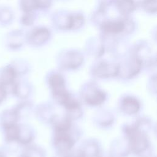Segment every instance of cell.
<instances>
[{
    "mask_svg": "<svg viewBox=\"0 0 157 157\" xmlns=\"http://www.w3.org/2000/svg\"><path fill=\"white\" fill-rule=\"evenodd\" d=\"M101 36L104 39H113L126 37L125 17L105 20L100 26Z\"/></svg>",
    "mask_w": 157,
    "mask_h": 157,
    "instance_id": "cell-1",
    "label": "cell"
},
{
    "mask_svg": "<svg viewBox=\"0 0 157 157\" xmlns=\"http://www.w3.org/2000/svg\"><path fill=\"white\" fill-rule=\"evenodd\" d=\"M51 30L44 26H37L26 34V42L31 46L39 47L47 44L51 39Z\"/></svg>",
    "mask_w": 157,
    "mask_h": 157,
    "instance_id": "cell-2",
    "label": "cell"
},
{
    "mask_svg": "<svg viewBox=\"0 0 157 157\" xmlns=\"http://www.w3.org/2000/svg\"><path fill=\"white\" fill-rule=\"evenodd\" d=\"M59 64L64 68L74 69L80 67L83 61V53L76 49H67L62 51L58 56Z\"/></svg>",
    "mask_w": 157,
    "mask_h": 157,
    "instance_id": "cell-3",
    "label": "cell"
},
{
    "mask_svg": "<svg viewBox=\"0 0 157 157\" xmlns=\"http://www.w3.org/2000/svg\"><path fill=\"white\" fill-rule=\"evenodd\" d=\"M127 134L129 139L130 145L134 153H140L147 148L148 140L144 134L136 128H129Z\"/></svg>",
    "mask_w": 157,
    "mask_h": 157,
    "instance_id": "cell-4",
    "label": "cell"
},
{
    "mask_svg": "<svg viewBox=\"0 0 157 157\" xmlns=\"http://www.w3.org/2000/svg\"><path fill=\"white\" fill-rule=\"evenodd\" d=\"M71 13L66 10H58L51 15V22L53 26L58 31H69Z\"/></svg>",
    "mask_w": 157,
    "mask_h": 157,
    "instance_id": "cell-5",
    "label": "cell"
},
{
    "mask_svg": "<svg viewBox=\"0 0 157 157\" xmlns=\"http://www.w3.org/2000/svg\"><path fill=\"white\" fill-rule=\"evenodd\" d=\"M93 72L96 75L100 77L115 76L119 74V64L101 61L94 67Z\"/></svg>",
    "mask_w": 157,
    "mask_h": 157,
    "instance_id": "cell-6",
    "label": "cell"
},
{
    "mask_svg": "<svg viewBox=\"0 0 157 157\" xmlns=\"http://www.w3.org/2000/svg\"><path fill=\"white\" fill-rule=\"evenodd\" d=\"M106 41L100 35L98 37H91L88 39L86 43V48L91 55L99 57L104 55L106 49Z\"/></svg>",
    "mask_w": 157,
    "mask_h": 157,
    "instance_id": "cell-7",
    "label": "cell"
},
{
    "mask_svg": "<svg viewBox=\"0 0 157 157\" xmlns=\"http://www.w3.org/2000/svg\"><path fill=\"white\" fill-rule=\"evenodd\" d=\"M113 6L121 17H129L138 7L136 0H115Z\"/></svg>",
    "mask_w": 157,
    "mask_h": 157,
    "instance_id": "cell-8",
    "label": "cell"
},
{
    "mask_svg": "<svg viewBox=\"0 0 157 157\" xmlns=\"http://www.w3.org/2000/svg\"><path fill=\"white\" fill-rule=\"evenodd\" d=\"M68 131L69 129L56 130L55 145L62 151L70 150L74 145V140Z\"/></svg>",
    "mask_w": 157,
    "mask_h": 157,
    "instance_id": "cell-9",
    "label": "cell"
},
{
    "mask_svg": "<svg viewBox=\"0 0 157 157\" xmlns=\"http://www.w3.org/2000/svg\"><path fill=\"white\" fill-rule=\"evenodd\" d=\"M17 74L16 69L13 66H8L4 67L0 75V85L5 89L6 86H14V81L17 77Z\"/></svg>",
    "mask_w": 157,
    "mask_h": 157,
    "instance_id": "cell-10",
    "label": "cell"
},
{
    "mask_svg": "<svg viewBox=\"0 0 157 157\" xmlns=\"http://www.w3.org/2000/svg\"><path fill=\"white\" fill-rule=\"evenodd\" d=\"M7 42H8L7 45L11 48H20L26 42V34L21 30L12 31L8 36Z\"/></svg>",
    "mask_w": 157,
    "mask_h": 157,
    "instance_id": "cell-11",
    "label": "cell"
},
{
    "mask_svg": "<svg viewBox=\"0 0 157 157\" xmlns=\"http://www.w3.org/2000/svg\"><path fill=\"white\" fill-rule=\"evenodd\" d=\"M105 99V93L102 91L97 88L91 89L85 96V101L88 104L91 105H100L104 101Z\"/></svg>",
    "mask_w": 157,
    "mask_h": 157,
    "instance_id": "cell-12",
    "label": "cell"
},
{
    "mask_svg": "<svg viewBox=\"0 0 157 157\" xmlns=\"http://www.w3.org/2000/svg\"><path fill=\"white\" fill-rule=\"evenodd\" d=\"M85 17L80 12H71L69 31H77L80 29L85 23Z\"/></svg>",
    "mask_w": 157,
    "mask_h": 157,
    "instance_id": "cell-13",
    "label": "cell"
},
{
    "mask_svg": "<svg viewBox=\"0 0 157 157\" xmlns=\"http://www.w3.org/2000/svg\"><path fill=\"white\" fill-rule=\"evenodd\" d=\"M122 108L126 113L133 114L139 111L140 104L134 98L128 96L124 98L122 101Z\"/></svg>",
    "mask_w": 157,
    "mask_h": 157,
    "instance_id": "cell-14",
    "label": "cell"
},
{
    "mask_svg": "<svg viewBox=\"0 0 157 157\" xmlns=\"http://www.w3.org/2000/svg\"><path fill=\"white\" fill-rule=\"evenodd\" d=\"M139 7L144 12L150 15H155L157 12V0H139Z\"/></svg>",
    "mask_w": 157,
    "mask_h": 157,
    "instance_id": "cell-15",
    "label": "cell"
},
{
    "mask_svg": "<svg viewBox=\"0 0 157 157\" xmlns=\"http://www.w3.org/2000/svg\"><path fill=\"white\" fill-rule=\"evenodd\" d=\"M20 8L23 13L38 10L36 0H20Z\"/></svg>",
    "mask_w": 157,
    "mask_h": 157,
    "instance_id": "cell-16",
    "label": "cell"
},
{
    "mask_svg": "<svg viewBox=\"0 0 157 157\" xmlns=\"http://www.w3.org/2000/svg\"><path fill=\"white\" fill-rule=\"evenodd\" d=\"M37 19L36 12H25L20 18V23L25 26H31L36 21Z\"/></svg>",
    "mask_w": 157,
    "mask_h": 157,
    "instance_id": "cell-17",
    "label": "cell"
},
{
    "mask_svg": "<svg viewBox=\"0 0 157 157\" xmlns=\"http://www.w3.org/2000/svg\"><path fill=\"white\" fill-rule=\"evenodd\" d=\"M115 0H98V5L97 9L104 11L105 12H107L109 8L113 6Z\"/></svg>",
    "mask_w": 157,
    "mask_h": 157,
    "instance_id": "cell-18",
    "label": "cell"
},
{
    "mask_svg": "<svg viewBox=\"0 0 157 157\" xmlns=\"http://www.w3.org/2000/svg\"><path fill=\"white\" fill-rule=\"evenodd\" d=\"M53 0H36L38 10H47L52 6Z\"/></svg>",
    "mask_w": 157,
    "mask_h": 157,
    "instance_id": "cell-19",
    "label": "cell"
},
{
    "mask_svg": "<svg viewBox=\"0 0 157 157\" xmlns=\"http://www.w3.org/2000/svg\"><path fill=\"white\" fill-rule=\"evenodd\" d=\"M64 157H86V155L83 151H77L75 153L67 154Z\"/></svg>",
    "mask_w": 157,
    "mask_h": 157,
    "instance_id": "cell-20",
    "label": "cell"
},
{
    "mask_svg": "<svg viewBox=\"0 0 157 157\" xmlns=\"http://www.w3.org/2000/svg\"><path fill=\"white\" fill-rule=\"evenodd\" d=\"M7 94L6 90L0 85V102H1L6 98Z\"/></svg>",
    "mask_w": 157,
    "mask_h": 157,
    "instance_id": "cell-21",
    "label": "cell"
},
{
    "mask_svg": "<svg viewBox=\"0 0 157 157\" xmlns=\"http://www.w3.org/2000/svg\"><path fill=\"white\" fill-rule=\"evenodd\" d=\"M0 157H4V155L2 154L1 152H0Z\"/></svg>",
    "mask_w": 157,
    "mask_h": 157,
    "instance_id": "cell-22",
    "label": "cell"
},
{
    "mask_svg": "<svg viewBox=\"0 0 157 157\" xmlns=\"http://www.w3.org/2000/svg\"><path fill=\"white\" fill-rule=\"evenodd\" d=\"M58 1H68V0H58Z\"/></svg>",
    "mask_w": 157,
    "mask_h": 157,
    "instance_id": "cell-23",
    "label": "cell"
}]
</instances>
